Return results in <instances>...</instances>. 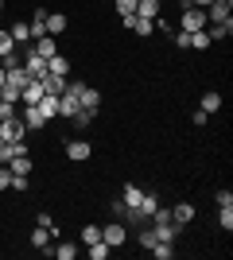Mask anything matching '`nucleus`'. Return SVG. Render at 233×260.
I'll use <instances>...</instances> for the list:
<instances>
[{
  "label": "nucleus",
  "mask_w": 233,
  "mask_h": 260,
  "mask_svg": "<svg viewBox=\"0 0 233 260\" xmlns=\"http://www.w3.org/2000/svg\"><path fill=\"white\" fill-rule=\"evenodd\" d=\"M101 241H105L109 249H121L124 241H128V225H124L121 217H117V221H109V225H101Z\"/></svg>",
  "instance_id": "nucleus-1"
},
{
  "label": "nucleus",
  "mask_w": 233,
  "mask_h": 260,
  "mask_svg": "<svg viewBox=\"0 0 233 260\" xmlns=\"http://www.w3.org/2000/svg\"><path fill=\"white\" fill-rule=\"evenodd\" d=\"M152 229H155V241H171V245H175L179 233H183V225H175L171 217H152Z\"/></svg>",
  "instance_id": "nucleus-2"
},
{
  "label": "nucleus",
  "mask_w": 233,
  "mask_h": 260,
  "mask_svg": "<svg viewBox=\"0 0 233 260\" xmlns=\"http://www.w3.org/2000/svg\"><path fill=\"white\" fill-rule=\"evenodd\" d=\"M23 136H27V124H23L20 117L0 120V140H4V144H16V140H23Z\"/></svg>",
  "instance_id": "nucleus-3"
},
{
  "label": "nucleus",
  "mask_w": 233,
  "mask_h": 260,
  "mask_svg": "<svg viewBox=\"0 0 233 260\" xmlns=\"http://www.w3.org/2000/svg\"><path fill=\"white\" fill-rule=\"evenodd\" d=\"M121 23L128 27L132 35H140V39H148V35H155V20H144V16H121Z\"/></svg>",
  "instance_id": "nucleus-4"
},
{
  "label": "nucleus",
  "mask_w": 233,
  "mask_h": 260,
  "mask_svg": "<svg viewBox=\"0 0 233 260\" xmlns=\"http://www.w3.org/2000/svg\"><path fill=\"white\" fill-rule=\"evenodd\" d=\"M183 27L179 31H206V8H183Z\"/></svg>",
  "instance_id": "nucleus-5"
},
{
  "label": "nucleus",
  "mask_w": 233,
  "mask_h": 260,
  "mask_svg": "<svg viewBox=\"0 0 233 260\" xmlns=\"http://www.w3.org/2000/svg\"><path fill=\"white\" fill-rule=\"evenodd\" d=\"M23 70H27L35 82H43V78L51 74V70H47V58H39L35 51H27V58H23Z\"/></svg>",
  "instance_id": "nucleus-6"
},
{
  "label": "nucleus",
  "mask_w": 233,
  "mask_h": 260,
  "mask_svg": "<svg viewBox=\"0 0 233 260\" xmlns=\"http://www.w3.org/2000/svg\"><path fill=\"white\" fill-rule=\"evenodd\" d=\"M31 245H35L39 252H43V256H51V245H55V233H51L47 225H35V229H31Z\"/></svg>",
  "instance_id": "nucleus-7"
},
{
  "label": "nucleus",
  "mask_w": 233,
  "mask_h": 260,
  "mask_svg": "<svg viewBox=\"0 0 233 260\" xmlns=\"http://www.w3.org/2000/svg\"><path fill=\"white\" fill-rule=\"evenodd\" d=\"M20 120L27 124V132H39V128L47 124V117L39 113V105H23V109H20Z\"/></svg>",
  "instance_id": "nucleus-8"
},
{
  "label": "nucleus",
  "mask_w": 233,
  "mask_h": 260,
  "mask_svg": "<svg viewBox=\"0 0 233 260\" xmlns=\"http://www.w3.org/2000/svg\"><path fill=\"white\" fill-rule=\"evenodd\" d=\"M27 82H31V74H27L23 66H8V70H4V86H12V89H20V93H23Z\"/></svg>",
  "instance_id": "nucleus-9"
},
{
  "label": "nucleus",
  "mask_w": 233,
  "mask_h": 260,
  "mask_svg": "<svg viewBox=\"0 0 233 260\" xmlns=\"http://www.w3.org/2000/svg\"><path fill=\"white\" fill-rule=\"evenodd\" d=\"M66 155L70 163H86L93 155V148H89V140H66Z\"/></svg>",
  "instance_id": "nucleus-10"
},
{
  "label": "nucleus",
  "mask_w": 233,
  "mask_h": 260,
  "mask_svg": "<svg viewBox=\"0 0 233 260\" xmlns=\"http://www.w3.org/2000/svg\"><path fill=\"white\" fill-rule=\"evenodd\" d=\"M31 51L39 54V58H55V54H58V39H55V35H39Z\"/></svg>",
  "instance_id": "nucleus-11"
},
{
  "label": "nucleus",
  "mask_w": 233,
  "mask_h": 260,
  "mask_svg": "<svg viewBox=\"0 0 233 260\" xmlns=\"http://www.w3.org/2000/svg\"><path fill=\"white\" fill-rule=\"evenodd\" d=\"M66 27H70V20L62 16V12H47V35H66Z\"/></svg>",
  "instance_id": "nucleus-12"
},
{
  "label": "nucleus",
  "mask_w": 233,
  "mask_h": 260,
  "mask_svg": "<svg viewBox=\"0 0 233 260\" xmlns=\"http://www.w3.org/2000/svg\"><path fill=\"white\" fill-rule=\"evenodd\" d=\"M229 12H233V4H218V0H214L210 8H206V23H225V20H233Z\"/></svg>",
  "instance_id": "nucleus-13"
},
{
  "label": "nucleus",
  "mask_w": 233,
  "mask_h": 260,
  "mask_svg": "<svg viewBox=\"0 0 233 260\" xmlns=\"http://www.w3.org/2000/svg\"><path fill=\"white\" fill-rule=\"evenodd\" d=\"M171 221H175V225H190V221H194V206H190V202L171 206Z\"/></svg>",
  "instance_id": "nucleus-14"
},
{
  "label": "nucleus",
  "mask_w": 233,
  "mask_h": 260,
  "mask_svg": "<svg viewBox=\"0 0 233 260\" xmlns=\"http://www.w3.org/2000/svg\"><path fill=\"white\" fill-rule=\"evenodd\" d=\"M27 27H31V39L47 35V8H35V12H31V20H27Z\"/></svg>",
  "instance_id": "nucleus-15"
},
{
  "label": "nucleus",
  "mask_w": 233,
  "mask_h": 260,
  "mask_svg": "<svg viewBox=\"0 0 233 260\" xmlns=\"http://www.w3.org/2000/svg\"><path fill=\"white\" fill-rule=\"evenodd\" d=\"M39 98H43V82H27V86H23V93H20V101L23 105H39Z\"/></svg>",
  "instance_id": "nucleus-16"
},
{
  "label": "nucleus",
  "mask_w": 233,
  "mask_h": 260,
  "mask_svg": "<svg viewBox=\"0 0 233 260\" xmlns=\"http://www.w3.org/2000/svg\"><path fill=\"white\" fill-rule=\"evenodd\" d=\"M39 113H43L47 120H55L58 117V93H43V98H39Z\"/></svg>",
  "instance_id": "nucleus-17"
},
{
  "label": "nucleus",
  "mask_w": 233,
  "mask_h": 260,
  "mask_svg": "<svg viewBox=\"0 0 233 260\" xmlns=\"http://www.w3.org/2000/svg\"><path fill=\"white\" fill-rule=\"evenodd\" d=\"M159 0H136V16H144V20H159Z\"/></svg>",
  "instance_id": "nucleus-18"
},
{
  "label": "nucleus",
  "mask_w": 233,
  "mask_h": 260,
  "mask_svg": "<svg viewBox=\"0 0 233 260\" xmlns=\"http://www.w3.org/2000/svg\"><path fill=\"white\" fill-rule=\"evenodd\" d=\"M82 109H93V113H101V89H93V86H86L82 89Z\"/></svg>",
  "instance_id": "nucleus-19"
},
{
  "label": "nucleus",
  "mask_w": 233,
  "mask_h": 260,
  "mask_svg": "<svg viewBox=\"0 0 233 260\" xmlns=\"http://www.w3.org/2000/svg\"><path fill=\"white\" fill-rule=\"evenodd\" d=\"M47 70L58 74V78H70V58L66 54H55V58H47Z\"/></svg>",
  "instance_id": "nucleus-20"
},
{
  "label": "nucleus",
  "mask_w": 233,
  "mask_h": 260,
  "mask_svg": "<svg viewBox=\"0 0 233 260\" xmlns=\"http://www.w3.org/2000/svg\"><path fill=\"white\" fill-rule=\"evenodd\" d=\"M198 109L202 113H218V109H222V93H218V89H206L202 101H198Z\"/></svg>",
  "instance_id": "nucleus-21"
},
{
  "label": "nucleus",
  "mask_w": 233,
  "mask_h": 260,
  "mask_svg": "<svg viewBox=\"0 0 233 260\" xmlns=\"http://www.w3.org/2000/svg\"><path fill=\"white\" fill-rule=\"evenodd\" d=\"M140 198H144V186H132V183H128V186H124V194H121V202L128 210H136V206H140Z\"/></svg>",
  "instance_id": "nucleus-22"
},
{
  "label": "nucleus",
  "mask_w": 233,
  "mask_h": 260,
  "mask_svg": "<svg viewBox=\"0 0 233 260\" xmlns=\"http://www.w3.org/2000/svg\"><path fill=\"white\" fill-rule=\"evenodd\" d=\"M8 35H12V39H16V47H23V43H27V39H31V27H27V23H23V20H16V23H12V27H8Z\"/></svg>",
  "instance_id": "nucleus-23"
},
{
  "label": "nucleus",
  "mask_w": 233,
  "mask_h": 260,
  "mask_svg": "<svg viewBox=\"0 0 233 260\" xmlns=\"http://www.w3.org/2000/svg\"><path fill=\"white\" fill-rule=\"evenodd\" d=\"M31 167H35V163L27 159V155H12V159H8V171L12 175H31Z\"/></svg>",
  "instance_id": "nucleus-24"
},
{
  "label": "nucleus",
  "mask_w": 233,
  "mask_h": 260,
  "mask_svg": "<svg viewBox=\"0 0 233 260\" xmlns=\"http://www.w3.org/2000/svg\"><path fill=\"white\" fill-rule=\"evenodd\" d=\"M206 35H210V39H229V35H233V20H225V23H206Z\"/></svg>",
  "instance_id": "nucleus-25"
},
{
  "label": "nucleus",
  "mask_w": 233,
  "mask_h": 260,
  "mask_svg": "<svg viewBox=\"0 0 233 260\" xmlns=\"http://www.w3.org/2000/svg\"><path fill=\"white\" fill-rule=\"evenodd\" d=\"M93 120H97V113H93V109H78L74 117H70V124H74V128H89Z\"/></svg>",
  "instance_id": "nucleus-26"
},
{
  "label": "nucleus",
  "mask_w": 233,
  "mask_h": 260,
  "mask_svg": "<svg viewBox=\"0 0 233 260\" xmlns=\"http://www.w3.org/2000/svg\"><path fill=\"white\" fill-rule=\"evenodd\" d=\"M62 89H66V78H58V74L43 78V93H62Z\"/></svg>",
  "instance_id": "nucleus-27"
},
{
  "label": "nucleus",
  "mask_w": 233,
  "mask_h": 260,
  "mask_svg": "<svg viewBox=\"0 0 233 260\" xmlns=\"http://www.w3.org/2000/svg\"><path fill=\"white\" fill-rule=\"evenodd\" d=\"M86 252H89V260H109V245H105V241H93V245H86Z\"/></svg>",
  "instance_id": "nucleus-28"
},
{
  "label": "nucleus",
  "mask_w": 233,
  "mask_h": 260,
  "mask_svg": "<svg viewBox=\"0 0 233 260\" xmlns=\"http://www.w3.org/2000/svg\"><path fill=\"white\" fill-rule=\"evenodd\" d=\"M93 241H101V225H82V245H93Z\"/></svg>",
  "instance_id": "nucleus-29"
},
{
  "label": "nucleus",
  "mask_w": 233,
  "mask_h": 260,
  "mask_svg": "<svg viewBox=\"0 0 233 260\" xmlns=\"http://www.w3.org/2000/svg\"><path fill=\"white\" fill-rule=\"evenodd\" d=\"M51 256H58V260H74L78 249H74V245H51Z\"/></svg>",
  "instance_id": "nucleus-30"
},
{
  "label": "nucleus",
  "mask_w": 233,
  "mask_h": 260,
  "mask_svg": "<svg viewBox=\"0 0 233 260\" xmlns=\"http://www.w3.org/2000/svg\"><path fill=\"white\" fill-rule=\"evenodd\" d=\"M12 51H16V39L8 35V27H0V58H4V54H12Z\"/></svg>",
  "instance_id": "nucleus-31"
},
{
  "label": "nucleus",
  "mask_w": 233,
  "mask_h": 260,
  "mask_svg": "<svg viewBox=\"0 0 233 260\" xmlns=\"http://www.w3.org/2000/svg\"><path fill=\"white\" fill-rule=\"evenodd\" d=\"M218 225H222L225 233L233 229V206H218Z\"/></svg>",
  "instance_id": "nucleus-32"
},
{
  "label": "nucleus",
  "mask_w": 233,
  "mask_h": 260,
  "mask_svg": "<svg viewBox=\"0 0 233 260\" xmlns=\"http://www.w3.org/2000/svg\"><path fill=\"white\" fill-rule=\"evenodd\" d=\"M210 43H214V39H210L206 31H190V47H194V51H206Z\"/></svg>",
  "instance_id": "nucleus-33"
},
{
  "label": "nucleus",
  "mask_w": 233,
  "mask_h": 260,
  "mask_svg": "<svg viewBox=\"0 0 233 260\" xmlns=\"http://www.w3.org/2000/svg\"><path fill=\"white\" fill-rule=\"evenodd\" d=\"M171 43H175L179 51H190V31H175V35H171Z\"/></svg>",
  "instance_id": "nucleus-34"
},
{
  "label": "nucleus",
  "mask_w": 233,
  "mask_h": 260,
  "mask_svg": "<svg viewBox=\"0 0 233 260\" xmlns=\"http://www.w3.org/2000/svg\"><path fill=\"white\" fill-rule=\"evenodd\" d=\"M27 179H31V175H12V183H8V190H27Z\"/></svg>",
  "instance_id": "nucleus-35"
},
{
  "label": "nucleus",
  "mask_w": 233,
  "mask_h": 260,
  "mask_svg": "<svg viewBox=\"0 0 233 260\" xmlns=\"http://www.w3.org/2000/svg\"><path fill=\"white\" fill-rule=\"evenodd\" d=\"M113 4H117L121 16H132V12H136V0H113Z\"/></svg>",
  "instance_id": "nucleus-36"
},
{
  "label": "nucleus",
  "mask_w": 233,
  "mask_h": 260,
  "mask_svg": "<svg viewBox=\"0 0 233 260\" xmlns=\"http://www.w3.org/2000/svg\"><path fill=\"white\" fill-rule=\"evenodd\" d=\"M214 202H218V206H233V190H229V186H225V190H218V194H214Z\"/></svg>",
  "instance_id": "nucleus-37"
},
{
  "label": "nucleus",
  "mask_w": 233,
  "mask_h": 260,
  "mask_svg": "<svg viewBox=\"0 0 233 260\" xmlns=\"http://www.w3.org/2000/svg\"><path fill=\"white\" fill-rule=\"evenodd\" d=\"M113 214H117V217H121V221H124V217H128V206H124V202H121V198H117V202H113Z\"/></svg>",
  "instance_id": "nucleus-38"
},
{
  "label": "nucleus",
  "mask_w": 233,
  "mask_h": 260,
  "mask_svg": "<svg viewBox=\"0 0 233 260\" xmlns=\"http://www.w3.org/2000/svg\"><path fill=\"white\" fill-rule=\"evenodd\" d=\"M8 159H12V148H8V144H0V167H8Z\"/></svg>",
  "instance_id": "nucleus-39"
},
{
  "label": "nucleus",
  "mask_w": 233,
  "mask_h": 260,
  "mask_svg": "<svg viewBox=\"0 0 233 260\" xmlns=\"http://www.w3.org/2000/svg\"><path fill=\"white\" fill-rule=\"evenodd\" d=\"M8 183H12V171H8V167H0V190H8Z\"/></svg>",
  "instance_id": "nucleus-40"
},
{
  "label": "nucleus",
  "mask_w": 233,
  "mask_h": 260,
  "mask_svg": "<svg viewBox=\"0 0 233 260\" xmlns=\"http://www.w3.org/2000/svg\"><path fill=\"white\" fill-rule=\"evenodd\" d=\"M0 86H4V66H0Z\"/></svg>",
  "instance_id": "nucleus-41"
},
{
  "label": "nucleus",
  "mask_w": 233,
  "mask_h": 260,
  "mask_svg": "<svg viewBox=\"0 0 233 260\" xmlns=\"http://www.w3.org/2000/svg\"><path fill=\"white\" fill-rule=\"evenodd\" d=\"M179 4H183V8H187V0H179Z\"/></svg>",
  "instance_id": "nucleus-42"
},
{
  "label": "nucleus",
  "mask_w": 233,
  "mask_h": 260,
  "mask_svg": "<svg viewBox=\"0 0 233 260\" xmlns=\"http://www.w3.org/2000/svg\"><path fill=\"white\" fill-rule=\"evenodd\" d=\"M0 12H4V0H0Z\"/></svg>",
  "instance_id": "nucleus-43"
},
{
  "label": "nucleus",
  "mask_w": 233,
  "mask_h": 260,
  "mask_svg": "<svg viewBox=\"0 0 233 260\" xmlns=\"http://www.w3.org/2000/svg\"><path fill=\"white\" fill-rule=\"evenodd\" d=\"M0 23H4V12H0Z\"/></svg>",
  "instance_id": "nucleus-44"
}]
</instances>
